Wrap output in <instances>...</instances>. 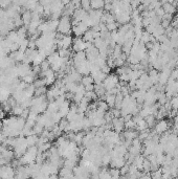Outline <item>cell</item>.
Here are the masks:
<instances>
[{"mask_svg": "<svg viewBox=\"0 0 178 179\" xmlns=\"http://www.w3.org/2000/svg\"><path fill=\"white\" fill-rule=\"evenodd\" d=\"M72 50L74 53H79V51H85L87 48V42L84 41L83 38L77 37L72 42Z\"/></svg>", "mask_w": 178, "mask_h": 179, "instance_id": "1", "label": "cell"}, {"mask_svg": "<svg viewBox=\"0 0 178 179\" xmlns=\"http://www.w3.org/2000/svg\"><path fill=\"white\" fill-rule=\"evenodd\" d=\"M58 28H59V31H60L61 34H63V35H66V34L70 33V31H71V29H70L71 28V23H70L69 18H68L67 16L62 18V20H61L58 25Z\"/></svg>", "mask_w": 178, "mask_h": 179, "instance_id": "2", "label": "cell"}, {"mask_svg": "<svg viewBox=\"0 0 178 179\" xmlns=\"http://www.w3.org/2000/svg\"><path fill=\"white\" fill-rule=\"evenodd\" d=\"M155 133L156 134H161V133H165L166 131H168V129L170 128V125H169L168 121L166 119H160L158 123L155 124Z\"/></svg>", "mask_w": 178, "mask_h": 179, "instance_id": "3", "label": "cell"}, {"mask_svg": "<svg viewBox=\"0 0 178 179\" xmlns=\"http://www.w3.org/2000/svg\"><path fill=\"white\" fill-rule=\"evenodd\" d=\"M72 61H74V67L79 66V65L83 64L84 62L87 61V56H86L85 51H79V53H76L72 58Z\"/></svg>", "mask_w": 178, "mask_h": 179, "instance_id": "4", "label": "cell"}, {"mask_svg": "<svg viewBox=\"0 0 178 179\" xmlns=\"http://www.w3.org/2000/svg\"><path fill=\"white\" fill-rule=\"evenodd\" d=\"M161 8H163V11H165V13L166 14H174L175 12H176V8H175V5H173V3H171V2H165V3H163V6Z\"/></svg>", "mask_w": 178, "mask_h": 179, "instance_id": "5", "label": "cell"}, {"mask_svg": "<svg viewBox=\"0 0 178 179\" xmlns=\"http://www.w3.org/2000/svg\"><path fill=\"white\" fill-rule=\"evenodd\" d=\"M81 84L84 86V87H86V86L91 85V84H94V81H93V78L90 76V74H87V76H82Z\"/></svg>", "mask_w": 178, "mask_h": 179, "instance_id": "6", "label": "cell"}, {"mask_svg": "<svg viewBox=\"0 0 178 179\" xmlns=\"http://www.w3.org/2000/svg\"><path fill=\"white\" fill-rule=\"evenodd\" d=\"M105 101H106V103L109 105V107L113 108V107H114V105H115V96H113V94H107L106 93Z\"/></svg>", "mask_w": 178, "mask_h": 179, "instance_id": "7", "label": "cell"}, {"mask_svg": "<svg viewBox=\"0 0 178 179\" xmlns=\"http://www.w3.org/2000/svg\"><path fill=\"white\" fill-rule=\"evenodd\" d=\"M145 119L148 124V127H150V128H151V127H154L155 124H156V116L153 114H150V115H148V116H146Z\"/></svg>", "mask_w": 178, "mask_h": 179, "instance_id": "8", "label": "cell"}, {"mask_svg": "<svg viewBox=\"0 0 178 179\" xmlns=\"http://www.w3.org/2000/svg\"><path fill=\"white\" fill-rule=\"evenodd\" d=\"M97 108L99 109H101V110H103L104 112H107V111L109 110V105L108 104L106 103V101H104V99H101V101L97 103Z\"/></svg>", "mask_w": 178, "mask_h": 179, "instance_id": "9", "label": "cell"}, {"mask_svg": "<svg viewBox=\"0 0 178 179\" xmlns=\"http://www.w3.org/2000/svg\"><path fill=\"white\" fill-rule=\"evenodd\" d=\"M109 173L111 175V178H118L122 174H120V170L117 169V168H111L109 170Z\"/></svg>", "mask_w": 178, "mask_h": 179, "instance_id": "10", "label": "cell"}, {"mask_svg": "<svg viewBox=\"0 0 178 179\" xmlns=\"http://www.w3.org/2000/svg\"><path fill=\"white\" fill-rule=\"evenodd\" d=\"M170 104H171L172 109L178 110V96H173L170 101Z\"/></svg>", "mask_w": 178, "mask_h": 179, "instance_id": "11", "label": "cell"}, {"mask_svg": "<svg viewBox=\"0 0 178 179\" xmlns=\"http://www.w3.org/2000/svg\"><path fill=\"white\" fill-rule=\"evenodd\" d=\"M106 26H107V29H108L109 31H117V24L115 23V21L110 22V23H107V24H106Z\"/></svg>", "mask_w": 178, "mask_h": 179, "instance_id": "12", "label": "cell"}, {"mask_svg": "<svg viewBox=\"0 0 178 179\" xmlns=\"http://www.w3.org/2000/svg\"><path fill=\"white\" fill-rule=\"evenodd\" d=\"M99 177L100 178H111V175H110V173H109V171L104 169V170H102L101 173L99 174Z\"/></svg>", "mask_w": 178, "mask_h": 179, "instance_id": "13", "label": "cell"}, {"mask_svg": "<svg viewBox=\"0 0 178 179\" xmlns=\"http://www.w3.org/2000/svg\"><path fill=\"white\" fill-rule=\"evenodd\" d=\"M1 127H2V123L0 122V129H1Z\"/></svg>", "mask_w": 178, "mask_h": 179, "instance_id": "14", "label": "cell"}]
</instances>
